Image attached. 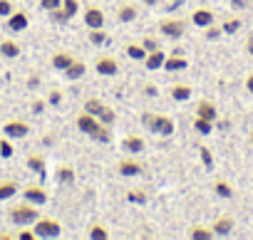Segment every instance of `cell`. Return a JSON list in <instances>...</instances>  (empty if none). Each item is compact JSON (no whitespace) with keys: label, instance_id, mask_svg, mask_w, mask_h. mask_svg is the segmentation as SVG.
Returning a JSON list of instances; mask_svg holds the SVG:
<instances>
[{"label":"cell","instance_id":"obj_34","mask_svg":"<svg viewBox=\"0 0 253 240\" xmlns=\"http://www.w3.org/2000/svg\"><path fill=\"white\" fill-rule=\"evenodd\" d=\"M89 42H92V45H104V42H107V35H104V30H102V28H94V30H89Z\"/></svg>","mask_w":253,"mask_h":240},{"label":"cell","instance_id":"obj_26","mask_svg":"<svg viewBox=\"0 0 253 240\" xmlns=\"http://www.w3.org/2000/svg\"><path fill=\"white\" fill-rule=\"evenodd\" d=\"M117 15H119V23H132V20L137 18V8L126 3V5H122V8H119V13H117Z\"/></svg>","mask_w":253,"mask_h":240},{"label":"cell","instance_id":"obj_22","mask_svg":"<svg viewBox=\"0 0 253 240\" xmlns=\"http://www.w3.org/2000/svg\"><path fill=\"white\" fill-rule=\"evenodd\" d=\"M18 193V183L15 181H0V201H8Z\"/></svg>","mask_w":253,"mask_h":240},{"label":"cell","instance_id":"obj_14","mask_svg":"<svg viewBox=\"0 0 253 240\" xmlns=\"http://www.w3.org/2000/svg\"><path fill=\"white\" fill-rule=\"evenodd\" d=\"M164 60H167V55H164V50L159 47V50H154V52H147L144 65H147V69H162V67H164Z\"/></svg>","mask_w":253,"mask_h":240},{"label":"cell","instance_id":"obj_19","mask_svg":"<svg viewBox=\"0 0 253 240\" xmlns=\"http://www.w3.org/2000/svg\"><path fill=\"white\" fill-rule=\"evenodd\" d=\"M87 137H92V139H94V141H99V144H107V141L112 139V132H109V127H107V124L97 122V127H94Z\"/></svg>","mask_w":253,"mask_h":240},{"label":"cell","instance_id":"obj_7","mask_svg":"<svg viewBox=\"0 0 253 240\" xmlns=\"http://www.w3.org/2000/svg\"><path fill=\"white\" fill-rule=\"evenodd\" d=\"M28 25H30L28 13L15 10V13H10V15H8V30H10V33H20V30H25Z\"/></svg>","mask_w":253,"mask_h":240},{"label":"cell","instance_id":"obj_36","mask_svg":"<svg viewBox=\"0 0 253 240\" xmlns=\"http://www.w3.org/2000/svg\"><path fill=\"white\" fill-rule=\"evenodd\" d=\"M89 238H92V240H107V238H109V233H107V228H104V225H92Z\"/></svg>","mask_w":253,"mask_h":240},{"label":"cell","instance_id":"obj_6","mask_svg":"<svg viewBox=\"0 0 253 240\" xmlns=\"http://www.w3.org/2000/svg\"><path fill=\"white\" fill-rule=\"evenodd\" d=\"M84 25H87L89 30L104 28V10L97 8V5H87V8H84Z\"/></svg>","mask_w":253,"mask_h":240},{"label":"cell","instance_id":"obj_39","mask_svg":"<svg viewBox=\"0 0 253 240\" xmlns=\"http://www.w3.org/2000/svg\"><path fill=\"white\" fill-rule=\"evenodd\" d=\"M99 122H102V124H107V127L114 122V111H112L109 106H104V109H102V114H99Z\"/></svg>","mask_w":253,"mask_h":240},{"label":"cell","instance_id":"obj_33","mask_svg":"<svg viewBox=\"0 0 253 240\" xmlns=\"http://www.w3.org/2000/svg\"><path fill=\"white\" fill-rule=\"evenodd\" d=\"M60 10H62V13H65L67 18H75V13L80 10V5H77V0H62Z\"/></svg>","mask_w":253,"mask_h":240},{"label":"cell","instance_id":"obj_1","mask_svg":"<svg viewBox=\"0 0 253 240\" xmlns=\"http://www.w3.org/2000/svg\"><path fill=\"white\" fill-rule=\"evenodd\" d=\"M142 122H144V127L149 132H154L159 137H171L174 134V122H171V116H167V114H152V111H147L142 116Z\"/></svg>","mask_w":253,"mask_h":240},{"label":"cell","instance_id":"obj_10","mask_svg":"<svg viewBox=\"0 0 253 240\" xmlns=\"http://www.w3.org/2000/svg\"><path fill=\"white\" fill-rule=\"evenodd\" d=\"M191 23H194L196 28H209V25H213V10H209V8L194 10V13H191Z\"/></svg>","mask_w":253,"mask_h":240},{"label":"cell","instance_id":"obj_51","mask_svg":"<svg viewBox=\"0 0 253 240\" xmlns=\"http://www.w3.org/2000/svg\"><path fill=\"white\" fill-rule=\"evenodd\" d=\"M251 141H253V137H251Z\"/></svg>","mask_w":253,"mask_h":240},{"label":"cell","instance_id":"obj_12","mask_svg":"<svg viewBox=\"0 0 253 240\" xmlns=\"http://www.w3.org/2000/svg\"><path fill=\"white\" fill-rule=\"evenodd\" d=\"M186 67H189V60H186L184 55H174V52H171V57L164 60V67H162V69H167V72H181V69H186Z\"/></svg>","mask_w":253,"mask_h":240},{"label":"cell","instance_id":"obj_49","mask_svg":"<svg viewBox=\"0 0 253 240\" xmlns=\"http://www.w3.org/2000/svg\"><path fill=\"white\" fill-rule=\"evenodd\" d=\"M248 3V0H233V8H243Z\"/></svg>","mask_w":253,"mask_h":240},{"label":"cell","instance_id":"obj_24","mask_svg":"<svg viewBox=\"0 0 253 240\" xmlns=\"http://www.w3.org/2000/svg\"><path fill=\"white\" fill-rule=\"evenodd\" d=\"M84 69H87V67H84V62H82V60H72V65L65 69V74H67L70 79H80V77L84 74Z\"/></svg>","mask_w":253,"mask_h":240},{"label":"cell","instance_id":"obj_43","mask_svg":"<svg viewBox=\"0 0 253 240\" xmlns=\"http://www.w3.org/2000/svg\"><path fill=\"white\" fill-rule=\"evenodd\" d=\"M45 106H47V102H45V99H35V102H33V114H42V111H45Z\"/></svg>","mask_w":253,"mask_h":240},{"label":"cell","instance_id":"obj_16","mask_svg":"<svg viewBox=\"0 0 253 240\" xmlns=\"http://www.w3.org/2000/svg\"><path fill=\"white\" fill-rule=\"evenodd\" d=\"M55 178H57V183H62V186H72V183H75V169L67 166V164H62V166H57Z\"/></svg>","mask_w":253,"mask_h":240},{"label":"cell","instance_id":"obj_15","mask_svg":"<svg viewBox=\"0 0 253 240\" xmlns=\"http://www.w3.org/2000/svg\"><path fill=\"white\" fill-rule=\"evenodd\" d=\"M122 149H124L126 154H139V151H144V139L137 137V134H132V137H126V139L122 141Z\"/></svg>","mask_w":253,"mask_h":240},{"label":"cell","instance_id":"obj_45","mask_svg":"<svg viewBox=\"0 0 253 240\" xmlns=\"http://www.w3.org/2000/svg\"><path fill=\"white\" fill-rule=\"evenodd\" d=\"M221 33H223V30H218V28H213V25H209V30H206V37H209V40H213V37H218Z\"/></svg>","mask_w":253,"mask_h":240},{"label":"cell","instance_id":"obj_28","mask_svg":"<svg viewBox=\"0 0 253 240\" xmlns=\"http://www.w3.org/2000/svg\"><path fill=\"white\" fill-rule=\"evenodd\" d=\"M191 238H194V240H211V238H213V230L206 228V225H194V228H191Z\"/></svg>","mask_w":253,"mask_h":240},{"label":"cell","instance_id":"obj_41","mask_svg":"<svg viewBox=\"0 0 253 240\" xmlns=\"http://www.w3.org/2000/svg\"><path fill=\"white\" fill-rule=\"evenodd\" d=\"M13 13V3L10 0H0V18H8Z\"/></svg>","mask_w":253,"mask_h":240},{"label":"cell","instance_id":"obj_25","mask_svg":"<svg viewBox=\"0 0 253 240\" xmlns=\"http://www.w3.org/2000/svg\"><path fill=\"white\" fill-rule=\"evenodd\" d=\"M124 50H126V55H129L132 60H144V57H147V50H144L142 42H129Z\"/></svg>","mask_w":253,"mask_h":240},{"label":"cell","instance_id":"obj_38","mask_svg":"<svg viewBox=\"0 0 253 240\" xmlns=\"http://www.w3.org/2000/svg\"><path fill=\"white\" fill-rule=\"evenodd\" d=\"M13 144L8 141V139H0V156H3V159H10L13 156Z\"/></svg>","mask_w":253,"mask_h":240},{"label":"cell","instance_id":"obj_27","mask_svg":"<svg viewBox=\"0 0 253 240\" xmlns=\"http://www.w3.org/2000/svg\"><path fill=\"white\" fill-rule=\"evenodd\" d=\"M194 129L206 137V134L213 132V122H209V119H204V116H196V119H194Z\"/></svg>","mask_w":253,"mask_h":240},{"label":"cell","instance_id":"obj_9","mask_svg":"<svg viewBox=\"0 0 253 240\" xmlns=\"http://www.w3.org/2000/svg\"><path fill=\"white\" fill-rule=\"evenodd\" d=\"M23 196H25V201H30V203H35V206H42L45 201H47V191L42 188V186H28L25 191H23Z\"/></svg>","mask_w":253,"mask_h":240},{"label":"cell","instance_id":"obj_2","mask_svg":"<svg viewBox=\"0 0 253 240\" xmlns=\"http://www.w3.org/2000/svg\"><path fill=\"white\" fill-rule=\"evenodd\" d=\"M38 218H40V210H38V206L30 203V201H25V203L10 208V220H13L15 225H20V228H23V225H33Z\"/></svg>","mask_w":253,"mask_h":240},{"label":"cell","instance_id":"obj_18","mask_svg":"<svg viewBox=\"0 0 253 240\" xmlns=\"http://www.w3.org/2000/svg\"><path fill=\"white\" fill-rule=\"evenodd\" d=\"M97 122H99L97 116H92V114L82 111V114L77 116V129H80V132H84V134H89V132L97 127Z\"/></svg>","mask_w":253,"mask_h":240},{"label":"cell","instance_id":"obj_17","mask_svg":"<svg viewBox=\"0 0 253 240\" xmlns=\"http://www.w3.org/2000/svg\"><path fill=\"white\" fill-rule=\"evenodd\" d=\"M211 230H213V235H228L231 230H233V218H228V215H221L213 225H211Z\"/></svg>","mask_w":253,"mask_h":240},{"label":"cell","instance_id":"obj_48","mask_svg":"<svg viewBox=\"0 0 253 240\" xmlns=\"http://www.w3.org/2000/svg\"><path fill=\"white\" fill-rule=\"evenodd\" d=\"M246 50H248V55L253 57V35H251V37L246 40Z\"/></svg>","mask_w":253,"mask_h":240},{"label":"cell","instance_id":"obj_11","mask_svg":"<svg viewBox=\"0 0 253 240\" xmlns=\"http://www.w3.org/2000/svg\"><path fill=\"white\" fill-rule=\"evenodd\" d=\"M196 116H204V119H209V122H216L218 109H216V104H213V102L201 99V102L196 104Z\"/></svg>","mask_w":253,"mask_h":240},{"label":"cell","instance_id":"obj_35","mask_svg":"<svg viewBox=\"0 0 253 240\" xmlns=\"http://www.w3.org/2000/svg\"><path fill=\"white\" fill-rule=\"evenodd\" d=\"M126 201L129 203H147V193L139 191V188H132L129 193H126Z\"/></svg>","mask_w":253,"mask_h":240},{"label":"cell","instance_id":"obj_46","mask_svg":"<svg viewBox=\"0 0 253 240\" xmlns=\"http://www.w3.org/2000/svg\"><path fill=\"white\" fill-rule=\"evenodd\" d=\"M18 238H20V240H35L38 235H35V230H33V233H30V230H23V233H20Z\"/></svg>","mask_w":253,"mask_h":240},{"label":"cell","instance_id":"obj_42","mask_svg":"<svg viewBox=\"0 0 253 240\" xmlns=\"http://www.w3.org/2000/svg\"><path fill=\"white\" fill-rule=\"evenodd\" d=\"M142 45H144V50H147V52H154V50H159V42H157L154 37H147Z\"/></svg>","mask_w":253,"mask_h":240},{"label":"cell","instance_id":"obj_21","mask_svg":"<svg viewBox=\"0 0 253 240\" xmlns=\"http://www.w3.org/2000/svg\"><path fill=\"white\" fill-rule=\"evenodd\" d=\"M191 97V87L189 84H174L171 87V99L174 102H186Z\"/></svg>","mask_w":253,"mask_h":240},{"label":"cell","instance_id":"obj_5","mask_svg":"<svg viewBox=\"0 0 253 240\" xmlns=\"http://www.w3.org/2000/svg\"><path fill=\"white\" fill-rule=\"evenodd\" d=\"M3 134L8 139H23V137L30 134V127L25 122H20V119H10V122L3 124Z\"/></svg>","mask_w":253,"mask_h":240},{"label":"cell","instance_id":"obj_29","mask_svg":"<svg viewBox=\"0 0 253 240\" xmlns=\"http://www.w3.org/2000/svg\"><path fill=\"white\" fill-rule=\"evenodd\" d=\"M28 169H30V171H35V173H42V171H45V159H42L40 154L28 156Z\"/></svg>","mask_w":253,"mask_h":240},{"label":"cell","instance_id":"obj_13","mask_svg":"<svg viewBox=\"0 0 253 240\" xmlns=\"http://www.w3.org/2000/svg\"><path fill=\"white\" fill-rule=\"evenodd\" d=\"M139 173H142V164L139 161H132V159L119 161V176L132 178V176H139Z\"/></svg>","mask_w":253,"mask_h":240},{"label":"cell","instance_id":"obj_3","mask_svg":"<svg viewBox=\"0 0 253 240\" xmlns=\"http://www.w3.org/2000/svg\"><path fill=\"white\" fill-rule=\"evenodd\" d=\"M35 235L38 238H60L62 235V225L55 218H38L35 220Z\"/></svg>","mask_w":253,"mask_h":240},{"label":"cell","instance_id":"obj_44","mask_svg":"<svg viewBox=\"0 0 253 240\" xmlns=\"http://www.w3.org/2000/svg\"><path fill=\"white\" fill-rule=\"evenodd\" d=\"M47 102H50V104H60V102H62V92H60V89H52L50 97H47Z\"/></svg>","mask_w":253,"mask_h":240},{"label":"cell","instance_id":"obj_4","mask_svg":"<svg viewBox=\"0 0 253 240\" xmlns=\"http://www.w3.org/2000/svg\"><path fill=\"white\" fill-rule=\"evenodd\" d=\"M159 30H162V35H167L171 40H179L184 35V30H186V23L179 20V18H167V20L159 23Z\"/></svg>","mask_w":253,"mask_h":240},{"label":"cell","instance_id":"obj_31","mask_svg":"<svg viewBox=\"0 0 253 240\" xmlns=\"http://www.w3.org/2000/svg\"><path fill=\"white\" fill-rule=\"evenodd\" d=\"M102 109H104V104H102L99 99H87V102H84V111L92 114V116H97V119H99Z\"/></svg>","mask_w":253,"mask_h":240},{"label":"cell","instance_id":"obj_30","mask_svg":"<svg viewBox=\"0 0 253 240\" xmlns=\"http://www.w3.org/2000/svg\"><path fill=\"white\" fill-rule=\"evenodd\" d=\"M213 191H216V196H221V198H231V196H233V186H231L228 181H216V183H213Z\"/></svg>","mask_w":253,"mask_h":240},{"label":"cell","instance_id":"obj_32","mask_svg":"<svg viewBox=\"0 0 253 240\" xmlns=\"http://www.w3.org/2000/svg\"><path fill=\"white\" fill-rule=\"evenodd\" d=\"M241 25H243V23H241V18H228V20L221 25V30H223V33H228V35H233V33H238V30H241Z\"/></svg>","mask_w":253,"mask_h":240},{"label":"cell","instance_id":"obj_23","mask_svg":"<svg viewBox=\"0 0 253 240\" xmlns=\"http://www.w3.org/2000/svg\"><path fill=\"white\" fill-rule=\"evenodd\" d=\"M72 65V55H67V52H57V55H52V67L55 69H67Z\"/></svg>","mask_w":253,"mask_h":240},{"label":"cell","instance_id":"obj_47","mask_svg":"<svg viewBox=\"0 0 253 240\" xmlns=\"http://www.w3.org/2000/svg\"><path fill=\"white\" fill-rule=\"evenodd\" d=\"M246 89L253 94V74H248V77H246Z\"/></svg>","mask_w":253,"mask_h":240},{"label":"cell","instance_id":"obj_50","mask_svg":"<svg viewBox=\"0 0 253 240\" xmlns=\"http://www.w3.org/2000/svg\"><path fill=\"white\" fill-rule=\"evenodd\" d=\"M142 3H144V5H157L159 0H142Z\"/></svg>","mask_w":253,"mask_h":240},{"label":"cell","instance_id":"obj_40","mask_svg":"<svg viewBox=\"0 0 253 240\" xmlns=\"http://www.w3.org/2000/svg\"><path fill=\"white\" fill-rule=\"evenodd\" d=\"M60 5H62V0H40V8L47 10V13L55 10V8H60Z\"/></svg>","mask_w":253,"mask_h":240},{"label":"cell","instance_id":"obj_20","mask_svg":"<svg viewBox=\"0 0 253 240\" xmlns=\"http://www.w3.org/2000/svg\"><path fill=\"white\" fill-rule=\"evenodd\" d=\"M0 55L8 57V60H15V57H20V45L13 42V40H3L0 42Z\"/></svg>","mask_w":253,"mask_h":240},{"label":"cell","instance_id":"obj_8","mask_svg":"<svg viewBox=\"0 0 253 240\" xmlns=\"http://www.w3.org/2000/svg\"><path fill=\"white\" fill-rule=\"evenodd\" d=\"M94 67H97V72H99L102 77H114V74L119 72V65H117L114 57H97Z\"/></svg>","mask_w":253,"mask_h":240},{"label":"cell","instance_id":"obj_37","mask_svg":"<svg viewBox=\"0 0 253 240\" xmlns=\"http://www.w3.org/2000/svg\"><path fill=\"white\" fill-rule=\"evenodd\" d=\"M199 156H201V161H204L206 169H213V156H211L209 146H199Z\"/></svg>","mask_w":253,"mask_h":240}]
</instances>
